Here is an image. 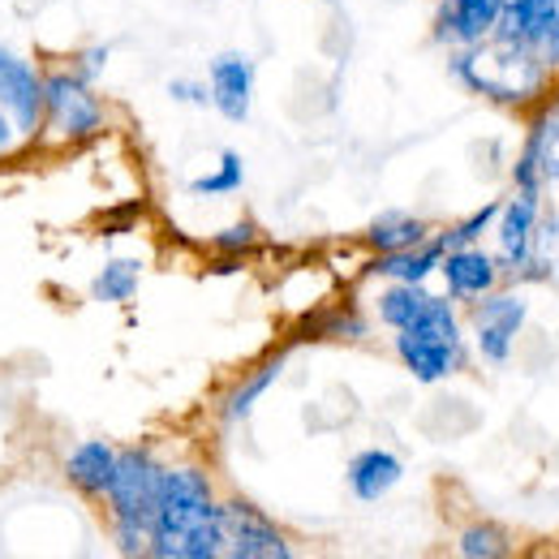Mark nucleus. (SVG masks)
Returning a JSON list of instances; mask_svg holds the SVG:
<instances>
[{
  "label": "nucleus",
  "mask_w": 559,
  "mask_h": 559,
  "mask_svg": "<svg viewBox=\"0 0 559 559\" xmlns=\"http://www.w3.org/2000/svg\"><path fill=\"white\" fill-rule=\"evenodd\" d=\"M396 353H401L405 370H409L418 383H439V379L456 374L461 361H465V345L418 336V332H396Z\"/></svg>",
  "instance_id": "12"
},
{
  "label": "nucleus",
  "mask_w": 559,
  "mask_h": 559,
  "mask_svg": "<svg viewBox=\"0 0 559 559\" xmlns=\"http://www.w3.org/2000/svg\"><path fill=\"white\" fill-rule=\"evenodd\" d=\"M13 142H17V126H13V117L0 108V155H4Z\"/></svg>",
  "instance_id": "27"
},
{
  "label": "nucleus",
  "mask_w": 559,
  "mask_h": 559,
  "mask_svg": "<svg viewBox=\"0 0 559 559\" xmlns=\"http://www.w3.org/2000/svg\"><path fill=\"white\" fill-rule=\"evenodd\" d=\"M126 559H155V556H151V551H142V556H126Z\"/></svg>",
  "instance_id": "28"
},
{
  "label": "nucleus",
  "mask_w": 559,
  "mask_h": 559,
  "mask_svg": "<svg viewBox=\"0 0 559 559\" xmlns=\"http://www.w3.org/2000/svg\"><path fill=\"white\" fill-rule=\"evenodd\" d=\"M543 194L516 190L508 203H499V267L512 276H530L534 246H538V203Z\"/></svg>",
  "instance_id": "6"
},
{
  "label": "nucleus",
  "mask_w": 559,
  "mask_h": 559,
  "mask_svg": "<svg viewBox=\"0 0 559 559\" xmlns=\"http://www.w3.org/2000/svg\"><path fill=\"white\" fill-rule=\"evenodd\" d=\"M525 151L534 155L543 181H556L559 186V104L547 108V112L534 121V130H530V139H525Z\"/></svg>",
  "instance_id": "18"
},
{
  "label": "nucleus",
  "mask_w": 559,
  "mask_h": 559,
  "mask_svg": "<svg viewBox=\"0 0 559 559\" xmlns=\"http://www.w3.org/2000/svg\"><path fill=\"white\" fill-rule=\"evenodd\" d=\"M503 0H439L435 4V39L443 48H474L487 44L499 26Z\"/></svg>",
  "instance_id": "8"
},
{
  "label": "nucleus",
  "mask_w": 559,
  "mask_h": 559,
  "mask_svg": "<svg viewBox=\"0 0 559 559\" xmlns=\"http://www.w3.org/2000/svg\"><path fill=\"white\" fill-rule=\"evenodd\" d=\"M139 280H142L139 259H108L104 272H95V280H91V297L95 301H108V306L130 301L139 293Z\"/></svg>",
  "instance_id": "17"
},
{
  "label": "nucleus",
  "mask_w": 559,
  "mask_h": 559,
  "mask_svg": "<svg viewBox=\"0 0 559 559\" xmlns=\"http://www.w3.org/2000/svg\"><path fill=\"white\" fill-rule=\"evenodd\" d=\"M448 70L465 91L483 95L490 104H503V108H521V104L538 99L551 78V66L538 52L512 48L499 39L474 44V48H452Z\"/></svg>",
  "instance_id": "1"
},
{
  "label": "nucleus",
  "mask_w": 559,
  "mask_h": 559,
  "mask_svg": "<svg viewBox=\"0 0 559 559\" xmlns=\"http://www.w3.org/2000/svg\"><path fill=\"white\" fill-rule=\"evenodd\" d=\"M44 121L57 130V139L82 142L95 139L108 117H104V104L91 91V82L66 66V70L44 73Z\"/></svg>",
  "instance_id": "3"
},
{
  "label": "nucleus",
  "mask_w": 559,
  "mask_h": 559,
  "mask_svg": "<svg viewBox=\"0 0 559 559\" xmlns=\"http://www.w3.org/2000/svg\"><path fill=\"white\" fill-rule=\"evenodd\" d=\"M280 370H284V357H272V361H263L246 383H237L233 392H228V401H224V421H241L250 409H254V401L272 388L280 379Z\"/></svg>",
  "instance_id": "21"
},
{
  "label": "nucleus",
  "mask_w": 559,
  "mask_h": 559,
  "mask_svg": "<svg viewBox=\"0 0 559 559\" xmlns=\"http://www.w3.org/2000/svg\"><path fill=\"white\" fill-rule=\"evenodd\" d=\"M426 237H430L426 219L409 215V211H383V215H374L370 228H366V241H370V250H379V254H396V250L421 246Z\"/></svg>",
  "instance_id": "16"
},
{
  "label": "nucleus",
  "mask_w": 559,
  "mask_h": 559,
  "mask_svg": "<svg viewBox=\"0 0 559 559\" xmlns=\"http://www.w3.org/2000/svg\"><path fill=\"white\" fill-rule=\"evenodd\" d=\"M159 487H164V465L146 448L117 452V474H112V487H108V503H112V525H117L121 556L151 551Z\"/></svg>",
  "instance_id": "2"
},
{
  "label": "nucleus",
  "mask_w": 559,
  "mask_h": 559,
  "mask_svg": "<svg viewBox=\"0 0 559 559\" xmlns=\"http://www.w3.org/2000/svg\"><path fill=\"white\" fill-rule=\"evenodd\" d=\"M254 61L241 57V52H219L207 70L211 86V108L224 117V121H246L250 117V104H254Z\"/></svg>",
  "instance_id": "9"
},
{
  "label": "nucleus",
  "mask_w": 559,
  "mask_h": 559,
  "mask_svg": "<svg viewBox=\"0 0 559 559\" xmlns=\"http://www.w3.org/2000/svg\"><path fill=\"white\" fill-rule=\"evenodd\" d=\"M0 108L13 117L17 134H35L44 126V73L4 44H0Z\"/></svg>",
  "instance_id": "7"
},
{
  "label": "nucleus",
  "mask_w": 559,
  "mask_h": 559,
  "mask_svg": "<svg viewBox=\"0 0 559 559\" xmlns=\"http://www.w3.org/2000/svg\"><path fill=\"white\" fill-rule=\"evenodd\" d=\"M104 66H108V48H82V52L70 61V70L82 73L86 82H95V78L104 73Z\"/></svg>",
  "instance_id": "26"
},
{
  "label": "nucleus",
  "mask_w": 559,
  "mask_h": 559,
  "mask_svg": "<svg viewBox=\"0 0 559 559\" xmlns=\"http://www.w3.org/2000/svg\"><path fill=\"white\" fill-rule=\"evenodd\" d=\"M525 328V297L516 293H487L474 301V345L483 361L503 366L512 357V345Z\"/></svg>",
  "instance_id": "5"
},
{
  "label": "nucleus",
  "mask_w": 559,
  "mask_h": 559,
  "mask_svg": "<svg viewBox=\"0 0 559 559\" xmlns=\"http://www.w3.org/2000/svg\"><path fill=\"white\" fill-rule=\"evenodd\" d=\"M401 478H405V465H401V456L388 452V448H366V452H357L349 461V490L361 503L383 499Z\"/></svg>",
  "instance_id": "13"
},
{
  "label": "nucleus",
  "mask_w": 559,
  "mask_h": 559,
  "mask_svg": "<svg viewBox=\"0 0 559 559\" xmlns=\"http://www.w3.org/2000/svg\"><path fill=\"white\" fill-rule=\"evenodd\" d=\"M219 521H224V559H293L284 534L246 499L219 503Z\"/></svg>",
  "instance_id": "4"
},
{
  "label": "nucleus",
  "mask_w": 559,
  "mask_h": 559,
  "mask_svg": "<svg viewBox=\"0 0 559 559\" xmlns=\"http://www.w3.org/2000/svg\"><path fill=\"white\" fill-rule=\"evenodd\" d=\"M254 241H259L254 219H237L233 228H219V233H215V250H219V254H246Z\"/></svg>",
  "instance_id": "24"
},
{
  "label": "nucleus",
  "mask_w": 559,
  "mask_h": 559,
  "mask_svg": "<svg viewBox=\"0 0 559 559\" xmlns=\"http://www.w3.org/2000/svg\"><path fill=\"white\" fill-rule=\"evenodd\" d=\"M495 219H499V203H487V207L478 211V215H469V219H461L456 228L439 233V241H443L448 250H461V246H478V237L487 233Z\"/></svg>",
  "instance_id": "23"
},
{
  "label": "nucleus",
  "mask_w": 559,
  "mask_h": 559,
  "mask_svg": "<svg viewBox=\"0 0 559 559\" xmlns=\"http://www.w3.org/2000/svg\"><path fill=\"white\" fill-rule=\"evenodd\" d=\"M168 95H173L177 104H199V108H207V104H211V86H207V82H190V78H177V82H168Z\"/></svg>",
  "instance_id": "25"
},
{
  "label": "nucleus",
  "mask_w": 559,
  "mask_h": 559,
  "mask_svg": "<svg viewBox=\"0 0 559 559\" xmlns=\"http://www.w3.org/2000/svg\"><path fill=\"white\" fill-rule=\"evenodd\" d=\"M430 293L421 284H392L388 293H379V319L392 328V332H405L421 310H426Z\"/></svg>",
  "instance_id": "19"
},
{
  "label": "nucleus",
  "mask_w": 559,
  "mask_h": 559,
  "mask_svg": "<svg viewBox=\"0 0 559 559\" xmlns=\"http://www.w3.org/2000/svg\"><path fill=\"white\" fill-rule=\"evenodd\" d=\"M241 181H246L241 155H237V151H219V164L211 168L207 177H194V181H190V194H199V199H219V194L241 190Z\"/></svg>",
  "instance_id": "22"
},
{
  "label": "nucleus",
  "mask_w": 559,
  "mask_h": 559,
  "mask_svg": "<svg viewBox=\"0 0 559 559\" xmlns=\"http://www.w3.org/2000/svg\"><path fill=\"white\" fill-rule=\"evenodd\" d=\"M443 254H448V246H443L439 237H426L421 246L396 250V254H379V259L370 263V272L383 280H392V284H421L426 276L439 272Z\"/></svg>",
  "instance_id": "15"
},
{
  "label": "nucleus",
  "mask_w": 559,
  "mask_h": 559,
  "mask_svg": "<svg viewBox=\"0 0 559 559\" xmlns=\"http://www.w3.org/2000/svg\"><path fill=\"white\" fill-rule=\"evenodd\" d=\"M112 474H117V448L104 439H86L66 456V478L82 495H108Z\"/></svg>",
  "instance_id": "14"
},
{
  "label": "nucleus",
  "mask_w": 559,
  "mask_h": 559,
  "mask_svg": "<svg viewBox=\"0 0 559 559\" xmlns=\"http://www.w3.org/2000/svg\"><path fill=\"white\" fill-rule=\"evenodd\" d=\"M456 551H461V559H512V538L495 521H474L461 530Z\"/></svg>",
  "instance_id": "20"
},
{
  "label": "nucleus",
  "mask_w": 559,
  "mask_h": 559,
  "mask_svg": "<svg viewBox=\"0 0 559 559\" xmlns=\"http://www.w3.org/2000/svg\"><path fill=\"white\" fill-rule=\"evenodd\" d=\"M556 22H559V0H503L499 26H495L490 39L512 44V48H530V52L543 57Z\"/></svg>",
  "instance_id": "10"
},
{
  "label": "nucleus",
  "mask_w": 559,
  "mask_h": 559,
  "mask_svg": "<svg viewBox=\"0 0 559 559\" xmlns=\"http://www.w3.org/2000/svg\"><path fill=\"white\" fill-rule=\"evenodd\" d=\"M439 272H443L452 301H478L499 284V259H490L487 250H478V246H461V250L443 254Z\"/></svg>",
  "instance_id": "11"
}]
</instances>
